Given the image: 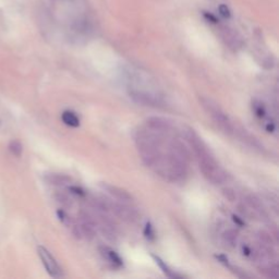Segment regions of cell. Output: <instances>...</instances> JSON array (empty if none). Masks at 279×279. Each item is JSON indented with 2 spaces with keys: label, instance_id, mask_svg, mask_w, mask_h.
I'll list each match as a JSON object with an SVG mask.
<instances>
[{
  "label": "cell",
  "instance_id": "cell-7",
  "mask_svg": "<svg viewBox=\"0 0 279 279\" xmlns=\"http://www.w3.org/2000/svg\"><path fill=\"white\" fill-rule=\"evenodd\" d=\"M97 214H98V218H95L96 227H97V229L102 232L104 237H106L108 240L115 241L118 236L115 223L111 221V218L105 216V214L106 213L97 212Z\"/></svg>",
  "mask_w": 279,
  "mask_h": 279
},
{
  "label": "cell",
  "instance_id": "cell-10",
  "mask_svg": "<svg viewBox=\"0 0 279 279\" xmlns=\"http://www.w3.org/2000/svg\"><path fill=\"white\" fill-rule=\"evenodd\" d=\"M245 202L249 205V207L254 213L255 216H262V217L267 216L266 210H265L262 201H260L256 195H253V194L246 195Z\"/></svg>",
  "mask_w": 279,
  "mask_h": 279
},
{
  "label": "cell",
  "instance_id": "cell-6",
  "mask_svg": "<svg viewBox=\"0 0 279 279\" xmlns=\"http://www.w3.org/2000/svg\"><path fill=\"white\" fill-rule=\"evenodd\" d=\"M108 210L115 214L117 217L122 219L123 222L127 223H134L138 219V212L134 208H132L129 205H127L125 202H112L107 200Z\"/></svg>",
  "mask_w": 279,
  "mask_h": 279
},
{
  "label": "cell",
  "instance_id": "cell-21",
  "mask_svg": "<svg viewBox=\"0 0 279 279\" xmlns=\"http://www.w3.org/2000/svg\"><path fill=\"white\" fill-rule=\"evenodd\" d=\"M56 200L58 201L59 203H60L63 207H71V200L68 198L66 194H62V193H58L56 195Z\"/></svg>",
  "mask_w": 279,
  "mask_h": 279
},
{
  "label": "cell",
  "instance_id": "cell-26",
  "mask_svg": "<svg viewBox=\"0 0 279 279\" xmlns=\"http://www.w3.org/2000/svg\"><path fill=\"white\" fill-rule=\"evenodd\" d=\"M223 194H225L226 198L229 201H231V202H233V201L236 200V193L232 189H225L223 190Z\"/></svg>",
  "mask_w": 279,
  "mask_h": 279
},
{
  "label": "cell",
  "instance_id": "cell-14",
  "mask_svg": "<svg viewBox=\"0 0 279 279\" xmlns=\"http://www.w3.org/2000/svg\"><path fill=\"white\" fill-rule=\"evenodd\" d=\"M61 119L65 125L69 126L71 128H77L80 127V119L77 118L74 112H72L70 111H66L62 112Z\"/></svg>",
  "mask_w": 279,
  "mask_h": 279
},
{
  "label": "cell",
  "instance_id": "cell-4",
  "mask_svg": "<svg viewBox=\"0 0 279 279\" xmlns=\"http://www.w3.org/2000/svg\"><path fill=\"white\" fill-rule=\"evenodd\" d=\"M77 218H79V223L72 227L73 233L79 238L84 237L88 240H92L97 231L95 218L83 210L79 213Z\"/></svg>",
  "mask_w": 279,
  "mask_h": 279
},
{
  "label": "cell",
  "instance_id": "cell-19",
  "mask_svg": "<svg viewBox=\"0 0 279 279\" xmlns=\"http://www.w3.org/2000/svg\"><path fill=\"white\" fill-rule=\"evenodd\" d=\"M252 107H253L254 113L259 118H264L265 117V113H266V111H265V107L263 106V104H260L259 102H254Z\"/></svg>",
  "mask_w": 279,
  "mask_h": 279
},
{
  "label": "cell",
  "instance_id": "cell-23",
  "mask_svg": "<svg viewBox=\"0 0 279 279\" xmlns=\"http://www.w3.org/2000/svg\"><path fill=\"white\" fill-rule=\"evenodd\" d=\"M218 12H219V15H221L223 18H225V19H229V18L231 17V12L227 4H223V3L219 4Z\"/></svg>",
  "mask_w": 279,
  "mask_h": 279
},
{
  "label": "cell",
  "instance_id": "cell-20",
  "mask_svg": "<svg viewBox=\"0 0 279 279\" xmlns=\"http://www.w3.org/2000/svg\"><path fill=\"white\" fill-rule=\"evenodd\" d=\"M9 149H10L11 153L13 155H16V156H20L22 154V149H22V144L18 141H12L10 143V146H9Z\"/></svg>",
  "mask_w": 279,
  "mask_h": 279
},
{
  "label": "cell",
  "instance_id": "cell-24",
  "mask_svg": "<svg viewBox=\"0 0 279 279\" xmlns=\"http://www.w3.org/2000/svg\"><path fill=\"white\" fill-rule=\"evenodd\" d=\"M203 17L206 19L208 22H210V23H214V24H217L219 20L217 19L216 17H215L214 15H212V13H209V12H203Z\"/></svg>",
  "mask_w": 279,
  "mask_h": 279
},
{
  "label": "cell",
  "instance_id": "cell-25",
  "mask_svg": "<svg viewBox=\"0 0 279 279\" xmlns=\"http://www.w3.org/2000/svg\"><path fill=\"white\" fill-rule=\"evenodd\" d=\"M69 190L72 192L73 194H76V195H79V196H85L84 190L81 189V187H79V186H69Z\"/></svg>",
  "mask_w": 279,
  "mask_h": 279
},
{
  "label": "cell",
  "instance_id": "cell-15",
  "mask_svg": "<svg viewBox=\"0 0 279 279\" xmlns=\"http://www.w3.org/2000/svg\"><path fill=\"white\" fill-rule=\"evenodd\" d=\"M152 258L154 259L155 263H156L158 266L162 268V271L164 272V274L167 277H169V278H182V277H184V276H181V275H178V274H176L175 272L171 271L170 267H169L168 265L165 263L161 258H158V256H156V255H152Z\"/></svg>",
  "mask_w": 279,
  "mask_h": 279
},
{
  "label": "cell",
  "instance_id": "cell-5",
  "mask_svg": "<svg viewBox=\"0 0 279 279\" xmlns=\"http://www.w3.org/2000/svg\"><path fill=\"white\" fill-rule=\"evenodd\" d=\"M37 253H38L40 260H42L45 269H46L47 273L49 274L50 276L54 277V278L63 277V273H62L61 267L59 266V264L57 263L56 259L54 258L52 253H50L46 248H44V246H38Z\"/></svg>",
  "mask_w": 279,
  "mask_h": 279
},
{
  "label": "cell",
  "instance_id": "cell-22",
  "mask_svg": "<svg viewBox=\"0 0 279 279\" xmlns=\"http://www.w3.org/2000/svg\"><path fill=\"white\" fill-rule=\"evenodd\" d=\"M144 236L146 237V239H149V241H153L155 239L154 228L152 225H150V223H146V226L144 229Z\"/></svg>",
  "mask_w": 279,
  "mask_h": 279
},
{
  "label": "cell",
  "instance_id": "cell-12",
  "mask_svg": "<svg viewBox=\"0 0 279 279\" xmlns=\"http://www.w3.org/2000/svg\"><path fill=\"white\" fill-rule=\"evenodd\" d=\"M223 40L226 42V44L231 49L237 50L241 47V45H242L241 38L232 30H229V29L223 30Z\"/></svg>",
  "mask_w": 279,
  "mask_h": 279
},
{
  "label": "cell",
  "instance_id": "cell-16",
  "mask_svg": "<svg viewBox=\"0 0 279 279\" xmlns=\"http://www.w3.org/2000/svg\"><path fill=\"white\" fill-rule=\"evenodd\" d=\"M223 240L225 243L230 246V248H233L237 244V240H238V233L236 230L233 229H228L223 235Z\"/></svg>",
  "mask_w": 279,
  "mask_h": 279
},
{
  "label": "cell",
  "instance_id": "cell-28",
  "mask_svg": "<svg viewBox=\"0 0 279 279\" xmlns=\"http://www.w3.org/2000/svg\"><path fill=\"white\" fill-rule=\"evenodd\" d=\"M242 251H243V254L246 255V256H251V255H253L252 253V250H251V248H249V246H246V245H243L242 246Z\"/></svg>",
  "mask_w": 279,
  "mask_h": 279
},
{
  "label": "cell",
  "instance_id": "cell-2",
  "mask_svg": "<svg viewBox=\"0 0 279 279\" xmlns=\"http://www.w3.org/2000/svg\"><path fill=\"white\" fill-rule=\"evenodd\" d=\"M201 105L205 109L208 115L212 117L215 123L221 128V129L225 132L227 134H235L236 127L233 125L232 121L230 120V118L228 117L227 113L223 111L221 106L214 102L213 99H210L208 97H201L200 98Z\"/></svg>",
  "mask_w": 279,
  "mask_h": 279
},
{
  "label": "cell",
  "instance_id": "cell-13",
  "mask_svg": "<svg viewBox=\"0 0 279 279\" xmlns=\"http://www.w3.org/2000/svg\"><path fill=\"white\" fill-rule=\"evenodd\" d=\"M46 180L48 184L53 186H63L67 185H70L71 178L67 175H62V173H50L46 177Z\"/></svg>",
  "mask_w": 279,
  "mask_h": 279
},
{
  "label": "cell",
  "instance_id": "cell-3",
  "mask_svg": "<svg viewBox=\"0 0 279 279\" xmlns=\"http://www.w3.org/2000/svg\"><path fill=\"white\" fill-rule=\"evenodd\" d=\"M128 92H129V96L135 103L143 105V106H149V107L164 106L163 96L157 90L128 88Z\"/></svg>",
  "mask_w": 279,
  "mask_h": 279
},
{
  "label": "cell",
  "instance_id": "cell-27",
  "mask_svg": "<svg viewBox=\"0 0 279 279\" xmlns=\"http://www.w3.org/2000/svg\"><path fill=\"white\" fill-rule=\"evenodd\" d=\"M216 259H217L221 263L225 264L226 266H229V263H228V259H227V256H225V255H216Z\"/></svg>",
  "mask_w": 279,
  "mask_h": 279
},
{
  "label": "cell",
  "instance_id": "cell-29",
  "mask_svg": "<svg viewBox=\"0 0 279 279\" xmlns=\"http://www.w3.org/2000/svg\"><path fill=\"white\" fill-rule=\"evenodd\" d=\"M233 221H235V223H239V225H240V226H242V225H243V223H244L243 222H242V221H241V219H240L239 217H237V216H233Z\"/></svg>",
  "mask_w": 279,
  "mask_h": 279
},
{
  "label": "cell",
  "instance_id": "cell-11",
  "mask_svg": "<svg viewBox=\"0 0 279 279\" xmlns=\"http://www.w3.org/2000/svg\"><path fill=\"white\" fill-rule=\"evenodd\" d=\"M100 253L104 256V259L107 260L108 263H111L113 267H121L122 266V260L120 256L118 255L117 252L112 250L111 248H107V246H103L100 248Z\"/></svg>",
  "mask_w": 279,
  "mask_h": 279
},
{
  "label": "cell",
  "instance_id": "cell-18",
  "mask_svg": "<svg viewBox=\"0 0 279 279\" xmlns=\"http://www.w3.org/2000/svg\"><path fill=\"white\" fill-rule=\"evenodd\" d=\"M258 239H259V243L264 244V245H269V246H274V240L272 236L267 233L266 231H259L258 233Z\"/></svg>",
  "mask_w": 279,
  "mask_h": 279
},
{
  "label": "cell",
  "instance_id": "cell-17",
  "mask_svg": "<svg viewBox=\"0 0 279 279\" xmlns=\"http://www.w3.org/2000/svg\"><path fill=\"white\" fill-rule=\"evenodd\" d=\"M57 216L59 218V221H60L63 225L67 226L68 228H72L73 226H74V223H73L71 217L67 214L65 209H61V208L58 209L57 210Z\"/></svg>",
  "mask_w": 279,
  "mask_h": 279
},
{
  "label": "cell",
  "instance_id": "cell-9",
  "mask_svg": "<svg viewBox=\"0 0 279 279\" xmlns=\"http://www.w3.org/2000/svg\"><path fill=\"white\" fill-rule=\"evenodd\" d=\"M99 186H102V189L106 191L107 193L112 195L113 198H116L117 200L121 201V202H129L132 199L131 195L129 194V192L126 191L125 189H122V187L105 184V182H102Z\"/></svg>",
  "mask_w": 279,
  "mask_h": 279
},
{
  "label": "cell",
  "instance_id": "cell-8",
  "mask_svg": "<svg viewBox=\"0 0 279 279\" xmlns=\"http://www.w3.org/2000/svg\"><path fill=\"white\" fill-rule=\"evenodd\" d=\"M145 126L149 128V129L155 130L157 132H162V133H169L171 130V123L169 122L167 119L162 117H150L145 122Z\"/></svg>",
  "mask_w": 279,
  "mask_h": 279
},
{
  "label": "cell",
  "instance_id": "cell-1",
  "mask_svg": "<svg viewBox=\"0 0 279 279\" xmlns=\"http://www.w3.org/2000/svg\"><path fill=\"white\" fill-rule=\"evenodd\" d=\"M184 135L198 159L199 167L203 176L213 185H221L225 182L227 179L226 171L218 164L202 138L191 128H186L184 131Z\"/></svg>",
  "mask_w": 279,
  "mask_h": 279
}]
</instances>
